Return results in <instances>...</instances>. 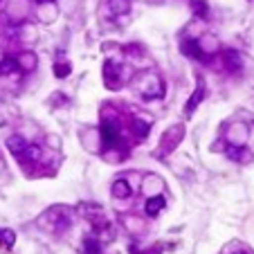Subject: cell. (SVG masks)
I'll list each match as a JSON object with an SVG mask.
<instances>
[{"instance_id":"obj_9","label":"cell","mask_w":254,"mask_h":254,"mask_svg":"<svg viewBox=\"0 0 254 254\" xmlns=\"http://www.w3.org/2000/svg\"><path fill=\"white\" fill-rule=\"evenodd\" d=\"M18 68H20V63L16 59H2V63H0V72L2 74H11V72H16Z\"/></svg>"},{"instance_id":"obj_4","label":"cell","mask_w":254,"mask_h":254,"mask_svg":"<svg viewBox=\"0 0 254 254\" xmlns=\"http://www.w3.org/2000/svg\"><path fill=\"white\" fill-rule=\"evenodd\" d=\"M144 207H147L149 216H157V214H160V209L164 207V196H151Z\"/></svg>"},{"instance_id":"obj_7","label":"cell","mask_w":254,"mask_h":254,"mask_svg":"<svg viewBox=\"0 0 254 254\" xmlns=\"http://www.w3.org/2000/svg\"><path fill=\"white\" fill-rule=\"evenodd\" d=\"M185 52L189 54V56H194V59H205L203 50L198 48V41H185Z\"/></svg>"},{"instance_id":"obj_5","label":"cell","mask_w":254,"mask_h":254,"mask_svg":"<svg viewBox=\"0 0 254 254\" xmlns=\"http://www.w3.org/2000/svg\"><path fill=\"white\" fill-rule=\"evenodd\" d=\"M203 97H205V86L201 83V86L196 88V93L189 97V102H187V112H189V115L196 110V106H198V103L203 102Z\"/></svg>"},{"instance_id":"obj_14","label":"cell","mask_w":254,"mask_h":254,"mask_svg":"<svg viewBox=\"0 0 254 254\" xmlns=\"http://www.w3.org/2000/svg\"><path fill=\"white\" fill-rule=\"evenodd\" d=\"M83 245H86V254H99V252H102L99 243H97L95 239H90V236H88L86 241H83Z\"/></svg>"},{"instance_id":"obj_8","label":"cell","mask_w":254,"mask_h":254,"mask_svg":"<svg viewBox=\"0 0 254 254\" xmlns=\"http://www.w3.org/2000/svg\"><path fill=\"white\" fill-rule=\"evenodd\" d=\"M131 128H133V133H135L137 137H147L149 135V124L147 122H142V119H133V124H131Z\"/></svg>"},{"instance_id":"obj_3","label":"cell","mask_w":254,"mask_h":254,"mask_svg":"<svg viewBox=\"0 0 254 254\" xmlns=\"http://www.w3.org/2000/svg\"><path fill=\"white\" fill-rule=\"evenodd\" d=\"M25 147H27V142H25L20 135H11L9 140H7V149H9L14 155H23V151H25Z\"/></svg>"},{"instance_id":"obj_2","label":"cell","mask_w":254,"mask_h":254,"mask_svg":"<svg viewBox=\"0 0 254 254\" xmlns=\"http://www.w3.org/2000/svg\"><path fill=\"white\" fill-rule=\"evenodd\" d=\"M182 133H185V128H182V126H173V128H169V131H166V135L162 137V140H166V147H162V151L169 153L171 149H176V144H178V140L182 137Z\"/></svg>"},{"instance_id":"obj_17","label":"cell","mask_w":254,"mask_h":254,"mask_svg":"<svg viewBox=\"0 0 254 254\" xmlns=\"http://www.w3.org/2000/svg\"><path fill=\"white\" fill-rule=\"evenodd\" d=\"M227 155H230L232 160H243L245 151H243V149H234V147H232V149H227Z\"/></svg>"},{"instance_id":"obj_1","label":"cell","mask_w":254,"mask_h":254,"mask_svg":"<svg viewBox=\"0 0 254 254\" xmlns=\"http://www.w3.org/2000/svg\"><path fill=\"white\" fill-rule=\"evenodd\" d=\"M102 140L106 147H115L119 140V131H117V124L112 122H103L102 124Z\"/></svg>"},{"instance_id":"obj_6","label":"cell","mask_w":254,"mask_h":254,"mask_svg":"<svg viewBox=\"0 0 254 254\" xmlns=\"http://www.w3.org/2000/svg\"><path fill=\"white\" fill-rule=\"evenodd\" d=\"M112 194H115V198H128V196H131V185H128V180L112 182Z\"/></svg>"},{"instance_id":"obj_19","label":"cell","mask_w":254,"mask_h":254,"mask_svg":"<svg viewBox=\"0 0 254 254\" xmlns=\"http://www.w3.org/2000/svg\"><path fill=\"white\" fill-rule=\"evenodd\" d=\"M236 254H245V252H236Z\"/></svg>"},{"instance_id":"obj_15","label":"cell","mask_w":254,"mask_h":254,"mask_svg":"<svg viewBox=\"0 0 254 254\" xmlns=\"http://www.w3.org/2000/svg\"><path fill=\"white\" fill-rule=\"evenodd\" d=\"M54 74H56L59 79H65L70 74V65L68 63H56L54 65Z\"/></svg>"},{"instance_id":"obj_18","label":"cell","mask_w":254,"mask_h":254,"mask_svg":"<svg viewBox=\"0 0 254 254\" xmlns=\"http://www.w3.org/2000/svg\"><path fill=\"white\" fill-rule=\"evenodd\" d=\"M39 5H48V2H54V0H36Z\"/></svg>"},{"instance_id":"obj_16","label":"cell","mask_w":254,"mask_h":254,"mask_svg":"<svg viewBox=\"0 0 254 254\" xmlns=\"http://www.w3.org/2000/svg\"><path fill=\"white\" fill-rule=\"evenodd\" d=\"M191 7H194V11L198 16H207V5L203 2V0H201V2H198V0H194V5H191Z\"/></svg>"},{"instance_id":"obj_10","label":"cell","mask_w":254,"mask_h":254,"mask_svg":"<svg viewBox=\"0 0 254 254\" xmlns=\"http://www.w3.org/2000/svg\"><path fill=\"white\" fill-rule=\"evenodd\" d=\"M128 0H110V11L112 14H126L128 11Z\"/></svg>"},{"instance_id":"obj_13","label":"cell","mask_w":254,"mask_h":254,"mask_svg":"<svg viewBox=\"0 0 254 254\" xmlns=\"http://www.w3.org/2000/svg\"><path fill=\"white\" fill-rule=\"evenodd\" d=\"M225 59H227V65H230L232 70H236L241 65V59H239V54L234 52V50H230V52H225Z\"/></svg>"},{"instance_id":"obj_11","label":"cell","mask_w":254,"mask_h":254,"mask_svg":"<svg viewBox=\"0 0 254 254\" xmlns=\"http://www.w3.org/2000/svg\"><path fill=\"white\" fill-rule=\"evenodd\" d=\"M23 157H27V160H39L41 157V149L36 147V144H27L23 151Z\"/></svg>"},{"instance_id":"obj_12","label":"cell","mask_w":254,"mask_h":254,"mask_svg":"<svg viewBox=\"0 0 254 254\" xmlns=\"http://www.w3.org/2000/svg\"><path fill=\"white\" fill-rule=\"evenodd\" d=\"M0 241H2L7 248H11V245L16 243V234L11 230H0Z\"/></svg>"}]
</instances>
